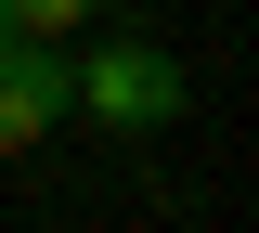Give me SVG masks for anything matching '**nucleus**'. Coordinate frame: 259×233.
I'll use <instances>...</instances> for the list:
<instances>
[{"mask_svg": "<svg viewBox=\"0 0 259 233\" xmlns=\"http://www.w3.org/2000/svg\"><path fill=\"white\" fill-rule=\"evenodd\" d=\"M65 78H78V117L91 130H168L194 104L182 52H156V39H91V52H65Z\"/></svg>", "mask_w": 259, "mask_h": 233, "instance_id": "obj_1", "label": "nucleus"}, {"mask_svg": "<svg viewBox=\"0 0 259 233\" xmlns=\"http://www.w3.org/2000/svg\"><path fill=\"white\" fill-rule=\"evenodd\" d=\"M78 117V78H65V39H13L0 52V156H39V143Z\"/></svg>", "mask_w": 259, "mask_h": 233, "instance_id": "obj_2", "label": "nucleus"}, {"mask_svg": "<svg viewBox=\"0 0 259 233\" xmlns=\"http://www.w3.org/2000/svg\"><path fill=\"white\" fill-rule=\"evenodd\" d=\"M0 13H13L26 39H65V26H91V0H0Z\"/></svg>", "mask_w": 259, "mask_h": 233, "instance_id": "obj_3", "label": "nucleus"}]
</instances>
